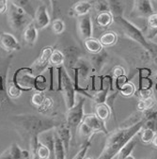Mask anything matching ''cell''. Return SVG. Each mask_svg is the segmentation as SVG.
Here are the masks:
<instances>
[{
	"mask_svg": "<svg viewBox=\"0 0 157 159\" xmlns=\"http://www.w3.org/2000/svg\"><path fill=\"white\" fill-rule=\"evenodd\" d=\"M145 118L131 126H119L106 135L103 150L97 159H113L131 139L138 135L144 126Z\"/></svg>",
	"mask_w": 157,
	"mask_h": 159,
	"instance_id": "cell-1",
	"label": "cell"
},
{
	"mask_svg": "<svg viewBox=\"0 0 157 159\" xmlns=\"http://www.w3.org/2000/svg\"><path fill=\"white\" fill-rule=\"evenodd\" d=\"M15 126L29 139L54 130L62 122L52 117L39 116L36 114H19L12 118Z\"/></svg>",
	"mask_w": 157,
	"mask_h": 159,
	"instance_id": "cell-2",
	"label": "cell"
},
{
	"mask_svg": "<svg viewBox=\"0 0 157 159\" xmlns=\"http://www.w3.org/2000/svg\"><path fill=\"white\" fill-rule=\"evenodd\" d=\"M57 71V90H60L65 101L66 108L73 107L76 103V90L74 81L67 73L65 66L56 68Z\"/></svg>",
	"mask_w": 157,
	"mask_h": 159,
	"instance_id": "cell-3",
	"label": "cell"
},
{
	"mask_svg": "<svg viewBox=\"0 0 157 159\" xmlns=\"http://www.w3.org/2000/svg\"><path fill=\"white\" fill-rule=\"evenodd\" d=\"M114 21L121 27L124 34L126 35L128 38H130L133 41L139 43L148 52L151 49V46H152L153 43H151L150 41H147L146 38L144 37L143 33H142V30L137 28L134 24L129 22L127 19H125L123 16L115 17Z\"/></svg>",
	"mask_w": 157,
	"mask_h": 159,
	"instance_id": "cell-4",
	"label": "cell"
},
{
	"mask_svg": "<svg viewBox=\"0 0 157 159\" xmlns=\"http://www.w3.org/2000/svg\"><path fill=\"white\" fill-rule=\"evenodd\" d=\"M8 23L11 28L14 32H20L25 29V27L33 21L31 17L25 10L17 7L16 5L11 3L8 8Z\"/></svg>",
	"mask_w": 157,
	"mask_h": 159,
	"instance_id": "cell-5",
	"label": "cell"
},
{
	"mask_svg": "<svg viewBox=\"0 0 157 159\" xmlns=\"http://www.w3.org/2000/svg\"><path fill=\"white\" fill-rule=\"evenodd\" d=\"M36 75L30 67H23L18 69L12 77V82L22 90L29 91L35 89Z\"/></svg>",
	"mask_w": 157,
	"mask_h": 159,
	"instance_id": "cell-6",
	"label": "cell"
},
{
	"mask_svg": "<svg viewBox=\"0 0 157 159\" xmlns=\"http://www.w3.org/2000/svg\"><path fill=\"white\" fill-rule=\"evenodd\" d=\"M84 105H85V97H80L79 101L75 103V105L67 109V115H66V124L71 129L72 133L74 131H76L77 127L82 122L85 113H84Z\"/></svg>",
	"mask_w": 157,
	"mask_h": 159,
	"instance_id": "cell-7",
	"label": "cell"
},
{
	"mask_svg": "<svg viewBox=\"0 0 157 159\" xmlns=\"http://www.w3.org/2000/svg\"><path fill=\"white\" fill-rule=\"evenodd\" d=\"M53 50L54 49L51 46H46L42 49L38 58L30 66V68L32 69L35 75H42L46 69H48L50 65L49 60H50V57H51Z\"/></svg>",
	"mask_w": 157,
	"mask_h": 159,
	"instance_id": "cell-8",
	"label": "cell"
},
{
	"mask_svg": "<svg viewBox=\"0 0 157 159\" xmlns=\"http://www.w3.org/2000/svg\"><path fill=\"white\" fill-rule=\"evenodd\" d=\"M154 12L150 0H134L130 12L131 18H148Z\"/></svg>",
	"mask_w": 157,
	"mask_h": 159,
	"instance_id": "cell-9",
	"label": "cell"
},
{
	"mask_svg": "<svg viewBox=\"0 0 157 159\" xmlns=\"http://www.w3.org/2000/svg\"><path fill=\"white\" fill-rule=\"evenodd\" d=\"M82 122H84L88 127L93 134L104 133L105 135H107L109 133L106 128L105 122L104 120H102L101 119H99L94 113L85 115Z\"/></svg>",
	"mask_w": 157,
	"mask_h": 159,
	"instance_id": "cell-10",
	"label": "cell"
},
{
	"mask_svg": "<svg viewBox=\"0 0 157 159\" xmlns=\"http://www.w3.org/2000/svg\"><path fill=\"white\" fill-rule=\"evenodd\" d=\"M77 31L83 41L92 37V22L90 13L77 18Z\"/></svg>",
	"mask_w": 157,
	"mask_h": 159,
	"instance_id": "cell-11",
	"label": "cell"
},
{
	"mask_svg": "<svg viewBox=\"0 0 157 159\" xmlns=\"http://www.w3.org/2000/svg\"><path fill=\"white\" fill-rule=\"evenodd\" d=\"M51 23L50 15L48 13V8L44 5H41L38 7V9L35 11L34 16H33V24L35 25L36 28L43 29L46 26H48Z\"/></svg>",
	"mask_w": 157,
	"mask_h": 159,
	"instance_id": "cell-12",
	"label": "cell"
},
{
	"mask_svg": "<svg viewBox=\"0 0 157 159\" xmlns=\"http://www.w3.org/2000/svg\"><path fill=\"white\" fill-rule=\"evenodd\" d=\"M0 47L9 53L19 51L21 49V45L15 36L8 32L0 33Z\"/></svg>",
	"mask_w": 157,
	"mask_h": 159,
	"instance_id": "cell-13",
	"label": "cell"
},
{
	"mask_svg": "<svg viewBox=\"0 0 157 159\" xmlns=\"http://www.w3.org/2000/svg\"><path fill=\"white\" fill-rule=\"evenodd\" d=\"M108 59V55L105 51H101L98 54H91L89 62L92 67V73L98 75L103 71Z\"/></svg>",
	"mask_w": 157,
	"mask_h": 159,
	"instance_id": "cell-14",
	"label": "cell"
},
{
	"mask_svg": "<svg viewBox=\"0 0 157 159\" xmlns=\"http://www.w3.org/2000/svg\"><path fill=\"white\" fill-rule=\"evenodd\" d=\"M142 33L147 41L151 42L157 36V11H154L146 19V26Z\"/></svg>",
	"mask_w": 157,
	"mask_h": 159,
	"instance_id": "cell-15",
	"label": "cell"
},
{
	"mask_svg": "<svg viewBox=\"0 0 157 159\" xmlns=\"http://www.w3.org/2000/svg\"><path fill=\"white\" fill-rule=\"evenodd\" d=\"M62 53L65 57L64 64L68 65L69 69H72L75 66L76 62L79 58L82 57V52L76 46H68L62 50Z\"/></svg>",
	"mask_w": 157,
	"mask_h": 159,
	"instance_id": "cell-16",
	"label": "cell"
},
{
	"mask_svg": "<svg viewBox=\"0 0 157 159\" xmlns=\"http://www.w3.org/2000/svg\"><path fill=\"white\" fill-rule=\"evenodd\" d=\"M137 69L138 71V89L137 90L151 89L153 86V80L150 78L151 70L146 67Z\"/></svg>",
	"mask_w": 157,
	"mask_h": 159,
	"instance_id": "cell-17",
	"label": "cell"
},
{
	"mask_svg": "<svg viewBox=\"0 0 157 159\" xmlns=\"http://www.w3.org/2000/svg\"><path fill=\"white\" fill-rule=\"evenodd\" d=\"M23 39L26 45L32 47L38 40V29L36 28L33 21L30 22L23 30Z\"/></svg>",
	"mask_w": 157,
	"mask_h": 159,
	"instance_id": "cell-18",
	"label": "cell"
},
{
	"mask_svg": "<svg viewBox=\"0 0 157 159\" xmlns=\"http://www.w3.org/2000/svg\"><path fill=\"white\" fill-rule=\"evenodd\" d=\"M55 130L56 131L60 140L62 141L64 145V148L66 150V152H69L70 150V144H71V140L73 138V133L71 131V129L68 127V125L66 123H61L58 127L55 128Z\"/></svg>",
	"mask_w": 157,
	"mask_h": 159,
	"instance_id": "cell-19",
	"label": "cell"
},
{
	"mask_svg": "<svg viewBox=\"0 0 157 159\" xmlns=\"http://www.w3.org/2000/svg\"><path fill=\"white\" fill-rule=\"evenodd\" d=\"M92 9V5L90 1L87 0H81L73 5V7L70 10V14L74 17H81L87 14H89L90 11Z\"/></svg>",
	"mask_w": 157,
	"mask_h": 159,
	"instance_id": "cell-20",
	"label": "cell"
},
{
	"mask_svg": "<svg viewBox=\"0 0 157 159\" xmlns=\"http://www.w3.org/2000/svg\"><path fill=\"white\" fill-rule=\"evenodd\" d=\"M74 67L78 71L79 80L80 79L86 80L87 77H90V73H92V67H91L89 60H87L82 57L81 58L78 59Z\"/></svg>",
	"mask_w": 157,
	"mask_h": 159,
	"instance_id": "cell-21",
	"label": "cell"
},
{
	"mask_svg": "<svg viewBox=\"0 0 157 159\" xmlns=\"http://www.w3.org/2000/svg\"><path fill=\"white\" fill-rule=\"evenodd\" d=\"M55 130V129H54ZM66 150L56 131L54 132V159H66Z\"/></svg>",
	"mask_w": 157,
	"mask_h": 159,
	"instance_id": "cell-22",
	"label": "cell"
},
{
	"mask_svg": "<svg viewBox=\"0 0 157 159\" xmlns=\"http://www.w3.org/2000/svg\"><path fill=\"white\" fill-rule=\"evenodd\" d=\"M94 112H95L94 114L105 122H106L110 119L112 114V110L106 103L96 104L95 107H94Z\"/></svg>",
	"mask_w": 157,
	"mask_h": 159,
	"instance_id": "cell-23",
	"label": "cell"
},
{
	"mask_svg": "<svg viewBox=\"0 0 157 159\" xmlns=\"http://www.w3.org/2000/svg\"><path fill=\"white\" fill-rule=\"evenodd\" d=\"M8 149L12 159H29V151L22 149L15 142L11 143Z\"/></svg>",
	"mask_w": 157,
	"mask_h": 159,
	"instance_id": "cell-24",
	"label": "cell"
},
{
	"mask_svg": "<svg viewBox=\"0 0 157 159\" xmlns=\"http://www.w3.org/2000/svg\"><path fill=\"white\" fill-rule=\"evenodd\" d=\"M84 47L90 54H98L101 51H103L104 46L101 44L99 40L91 37L84 41Z\"/></svg>",
	"mask_w": 157,
	"mask_h": 159,
	"instance_id": "cell-25",
	"label": "cell"
},
{
	"mask_svg": "<svg viewBox=\"0 0 157 159\" xmlns=\"http://www.w3.org/2000/svg\"><path fill=\"white\" fill-rule=\"evenodd\" d=\"M114 21V16L110 11L98 13L96 16V24L100 28H107Z\"/></svg>",
	"mask_w": 157,
	"mask_h": 159,
	"instance_id": "cell-26",
	"label": "cell"
},
{
	"mask_svg": "<svg viewBox=\"0 0 157 159\" xmlns=\"http://www.w3.org/2000/svg\"><path fill=\"white\" fill-rule=\"evenodd\" d=\"M99 41L103 46L105 47L113 46L118 42V34L114 32V31H106V32L103 33L100 36Z\"/></svg>",
	"mask_w": 157,
	"mask_h": 159,
	"instance_id": "cell-27",
	"label": "cell"
},
{
	"mask_svg": "<svg viewBox=\"0 0 157 159\" xmlns=\"http://www.w3.org/2000/svg\"><path fill=\"white\" fill-rule=\"evenodd\" d=\"M65 57L61 50H53L50 60H49V66H52L54 68H57L60 66H64Z\"/></svg>",
	"mask_w": 157,
	"mask_h": 159,
	"instance_id": "cell-28",
	"label": "cell"
},
{
	"mask_svg": "<svg viewBox=\"0 0 157 159\" xmlns=\"http://www.w3.org/2000/svg\"><path fill=\"white\" fill-rule=\"evenodd\" d=\"M137 144V140L134 138L133 139H131L126 145H125L117 154V159H125L128 155L132 154L133 151L135 150L136 146Z\"/></svg>",
	"mask_w": 157,
	"mask_h": 159,
	"instance_id": "cell-29",
	"label": "cell"
},
{
	"mask_svg": "<svg viewBox=\"0 0 157 159\" xmlns=\"http://www.w3.org/2000/svg\"><path fill=\"white\" fill-rule=\"evenodd\" d=\"M110 8V12L115 17L123 16V10L124 6L121 0H107Z\"/></svg>",
	"mask_w": 157,
	"mask_h": 159,
	"instance_id": "cell-30",
	"label": "cell"
},
{
	"mask_svg": "<svg viewBox=\"0 0 157 159\" xmlns=\"http://www.w3.org/2000/svg\"><path fill=\"white\" fill-rule=\"evenodd\" d=\"M137 91V88L135 86V84L131 81H127L126 83H124L120 89H119V93L123 97L126 98H130L136 94Z\"/></svg>",
	"mask_w": 157,
	"mask_h": 159,
	"instance_id": "cell-31",
	"label": "cell"
},
{
	"mask_svg": "<svg viewBox=\"0 0 157 159\" xmlns=\"http://www.w3.org/2000/svg\"><path fill=\"white\" fill-rule=\"evenodd\" d=\"M39 137L34 136L29 139V159H40L38 153V146H39Z\"/></svg>",
	"mask_w": 157,
	"mask_h": 159,
	"instance_id": "cell-32",
	"label": "cell"
},
{
	"mask_svg": "<svg viewBox=\"0 0 157 159\" xmlns=\"http://www.w3.org/2000/svg\"><path fill=\"white\" fill-rule=\"evenodd\" d=\"M11 2L14 5H16L19 8H22L23 10H25L31 17L33 18L34 13H35V10L31 4L30 0H11Z\"/></svg>",
	"mask_w": 157,
	"mask_h": 159,
	"instance_id": "cell-33",
	"label": "cell"
},
{
	"mask_svg": "<svg viewBox=\"0 0 157 159\" xmlns=\"http://www.w3.org/2000/svg\"><path fill=\"white\" fill-rule=\"evenodd\" d=\"M9 104V96L7 94V88L2 75H0V109L4 108Z\"/></svg>",
	"mask_w": 157,
	"mask_h": 159,
	"instance_id": "cell-34",
	"label": "cell"
},
{
	"mask_svg": "<svg viewBox=\"0 0 157 159\" xmlns=\"http://www.w3.org/2000/svg\"><path fill=\"white\" fill-rule=\"evenodd\" d=\"M156 132H154L152 129L148 128V127H142L141 130L139 131L138 135L140 137V140L144 143V144H150L151 143V140L154 137Z\"/></svg>",
	"mask_w": 157,
	"mask_h": 159,
	"instance_id": "cell-35",
	"label": "cell"
},
{
	"mask_svg": "<svg viewBox=\"0 0 157 159\" xmlns=\"http://www.w3.org/2000/svg\"><path fill=\"white\" fill-rule=\"evenodd\" d=\"M155 103H156V100L154 99V97H150V98L145 99V100H139V102L137 106V111L144 113L150 109H153Z\"/></svg>",
	"mask_w": 157,
	"mask_h": 159,
	"instance_id": "cell-36",
	"label": "cell"
},
{
	"mask_svg": "<svg viewBox=\"0 0 157 159\" xmlns=\"http://www.w3.org/2000/svg\"><path fill=\"white\" fill-rule=\"evenodd\" d=\"M90 3L94 11L97 12V14L105 11H110L107 0H92V1H90Z\"/></svg>",
	"mask_w": 157,
	"mask_h": 159,
	"instance_id": "cell-37",
	"label": "cell"
},
{
	"mask_svg": "<svg viewBox=\"0 0 157 159\" xmlns=\"http://www.w3.org/2000/svg\"><path fill=\"white\" fill-rule=\"evenodd\" d=\"M79 137L81 139H83L84 140H90L92 136L94 135L92 133V131L88 128V127L84 123V122H81L79 124V126L77 127V129H76Z\"/></svg>",
	"mask_w": 157,
	"mask_h": 159,
	"instance_id": "cell-38",
	"label": "cell"
},
{
	"mask_svg": "<svg viewBox=\"0 0 157 159\" xmlns=\"http://www.w3.org/2000/svg\"><path fill=\"white\" fill-rule=\"evenodd\" d=\"M22 92L23 91L12 81L7 85V94H8L9 98H11V99L19 98L21 96Z\"/></svg>",
	"mask_w": 157,
	"mask_h": 159,
	"instance_id": "cell-39",
	"label": "cell"
},
{
	"mask_svg": "<svg viewBox=\"0 0 157 159\" xmlns=\"http://www.w3.org/2000/svg\"><path fill=\"white\" fill-rule=\"evenodd\" d=\"M51 27H52V31L55 35H60L63 33V31L65 29V24L62 19H55L52 24H51Z\"/></svg>",
	"mask_w": 157,
	"mask_h": 159,
	"instance_id": "cell-40",
	"label": "cell"
},
{
	"mask_svg": "<svg viewBox=\"0 0 157 159\" xmlns=\"http://www.w3.org/2000/svg\"><path fill=\"white\" fill-rule=\"evenodd\" d=\"M38 153L40 159H51L52 157H54V155H52L51 150L41 141L39 142L38 146Z\"/></svg>",
	"mask_w": 157,
	"mask_h": 159,
	"instance_id": "cell-41",
	"label": "cell"
},
{
	"mask_svg": "<svg viewBox=\"0 0 157 159\" xmlns=\"http://www.w3.org/2000/svg\"><path fill=\"white\" fill-rule=\"evenodd\" d=\"M47 89V79L44 75H36V81H35V90L36 91H42L43 92Z\"/></svg>",
	"mask_w": 157,
	"mask_h": 159,
	"instance_id": "cell-42",
	"label": "cell"
},
{
	"mask_svg": "<svg viewBox=\"0 0 157 159\" xmlns=\"http://www.w3.org/2000/svg\"><path fill=\"white\" fill-rule=\"evenodd\" d=\"M53 105H54V100L52 97L50 96H45L42 106L40 107H38V110L40 113L42 114H45L46 112H48L49 110H51V108L53 107Z\"/></svg>",
	"mask_w": 157,
	"mask_h": 159,
	"instance_id": "cell-43",
	"label": "cell"
},
{
	"mask_svg": "<svg viewBox=\"0 0 157 159\" xmlns=\"http://www.w3.org/2000/svg\"><path fill=\"white\" fill-rule=\"evenodd\" d=\"M90 146H91V141L90 140H84L81 148L79 149V151L77 152V153L74 155V157L73 159H83L86 156V154H87V152Z\"/></svg>",
	"mask_w": 157,
	"mask_h": 159,
	"instance_id": "cell-44",
	"label": "cell"
},
{
	"mask_svg": "<svg viewBox=\"0 0 157 159\" xmlns=\"http://www.w3.org/2000/svg\"><path fill=\"white\" fill-rule=\"evenodd\" d=\"M44 98H45V95L43 94V92H42V91H36L32 95V97H31V104H32L34 107H36L38 108V107H40L42 106Z\"/></svg>",
	"mask_w": 157,
	"mask_h": 159,
	"instance_id": "cell-45",
	"label": "cell"
},
{
	"mask_svg": "<svg viewBox=\"0 0 157 159\" xmlns=\"http://www.w3.org/2000/svg\"><path fill=\"white\" fill-rule=\"evenodd\" d=\"M125 74H126V71H125L124 67H122L121 65H116L112 69V75H111L114 78H117V77L125 75Z\"/></svg>",
	"mask_w": 157,
	"mask_h": 159,
	"instance_id": "cell-46",
	"label": "cell"
},
{
	"mask_svg": "<svg viewBox=\"0 0 157 159\" xmlns=\"http://www.w3.org/2000/svg\"><path fill=\"white\" fill-rule=\"evenodd\" d=\"M149 53L150 54V57H151V61H152V64L157 72V44L152 43L151 49L149 51Z\"/></svg>",
	"mask_w": 157,
	"mask_h": 159,
	"instance_id": "cell-47",
	"label": "cell"
},
{
	"mask_svg": "<svg viewBox=\"0 0 157 159\" xmlns=\"http://www.w3.org/2000/svg\"><path fill=\"white\" fill-rule=\"evenodd\" d=\"M128 81V78L126 75H122V76H119V77H117L115 78V82H114V88L116 90L119 91V89H120V87Z\"/></svg>",
	"mask_w": 157,
	"mask_h": 159,
	"instance_id": "cell-48",
	"label": "cell"
},
{
	"mask_svg": "<svg viewBox=\"0 0 157 159\" xmlns=\"http://www.w3.org/2000/svg\"><path fill=\"white\" fill-rule=\"evenodd\" d=\"M9 0H0V14H4L8 11Z\"/></svg>",
	"mask_w": 157,
	"mask_h": 159,
	"instance_id": "cell-49",
	"label": "cell"
},
{
	"mask_svg": "<svg viewBox=\"0 0 157 159\" xmlns=\"http://www.w3.org/2000/svg\"><path fill=\"white\" fill-rule=\"evenodd\" d=\"M150 144H151L155 149H157V133H155V135H154V137H153V139H152Z\"/></svg>",
	"mask_w": 157,
	"mask_h": 159,
	"instance_id": "cell-50",
	"label": "cell"
},
{
	"mask_svg": "<svg viewBox=\"0 0 157 159\" xmlns=\"http://www.w3.org/2000/svg\"><path fill=\"white\" fill-rule=\"evenodd\" d=\"M149 159H157V149H155L151 152Z\"/></svg>",
	"mask_w": 157,
	"mask_h": 159,
	"instance_id": "cell-51",
	"label": "cell"
},
{
	"mask_svg": "<svg viewBox=\"0 0 157 159\" xmlns=\"http://www.w3.org/2000/svg\"><path fill=\"white\" fill-rule=\"evenodd\" d=\"M58 1H59V0H50V2H51V9H52L53 11H55V7H56V5L57 4Z\"/></svg>",
	"mask_w": 157,
	"mask_h": 159,
	"instance_id": "cell-52",
	"label": "cell"
},
{
	"mask_svg": "<svg viewBox=\"0 0 157 159\" xmlns=\"http://www.w3.org/2000/svg\"><path fill=\"white\" fill-rule=\"evenodd\" d=\"M39 1H41V2L43 3V5L46 6L47 8H48L49 6H51V2H50V0H39Z\"/></svg>",
	"mask_w": 157,
	"mask_h": 159,
	"instance_id": "cell-53",
	"label": "cell"
},
{
	"mask_svg": "<svg viewBox=\"0 0 157 159\" xmlns=\"http://www.w3.org/2000/svg\"><path fill=\"white\" fill-rule=\"evenodd\" d=\"M125 159H136V158H135L132 154H130V155H128V156H127L126 158H125Z\"/></svg>",
	"mask_w": 157,
	"mask_h": 159,
	"instance_id": "cell-54",
	"label": "cell"
},
{
	"mask_svg": "<svg viewBox=\"0 0 157 159\" xmlns=\"http://www.w3.org/2000/svg\"><path fill=\"white\" fill-rule=\"evenodd\" d=\"M83 159H94V158H93L92 156H87V155H86Z\"/></svg>",
	"mask_w": 157,
	"mask_h": 159,
	"instance_id": "cell-55",
	"label": "cell"
},
{
	"mask_svg": "<svg viewBox=\"0 0 157 159\" xmlns=\"http://www.w3.org/2000/svg\"><path fill=\"white\" fill-rule=\"evenodd\" d=\"M51 159H54V157H52V158H51Z\"/></svg>",
	"mask_w": 157,
	"mask_h": 159,
	"instance_id": "cell-56",
	"label": "cell"
},
{
	"mask_svg": "<svg viewBox=\"0 0 157 159\" xmlns=\"http://www.w3.org/2000/svg\"><path fill=\"white\" fill-rule=\"evenodd\" d=\"M156 1H157V0H156Z\"/></svg>",
	"mask_w": 157,
	"mask_h": 159,
	"instance_id": "cell-57",
	"label": "cell"
}]
</instances>
